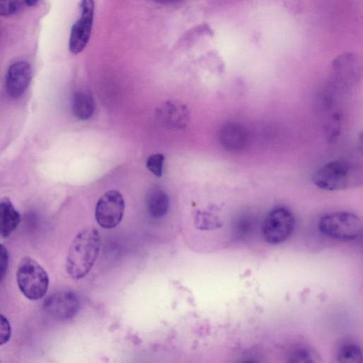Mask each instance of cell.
<instances>
[{"label": "cell", "instance_id": "cell-15", "mask_svg": "<svg viewBox=\"0 0 363 363\" xmlns=\"http://www.w3.org/2000/svg\"><path fill=\"white\" fill-rule=\"evenodd\" d=\"M337 359L342 363H362V350L357 344L344 342L337 349Z\"/></svg>", "mask_w": 363, "mask_h": 363}, {"label": "cell", "instance_id": "cell-3", "mask_svg": "<svg viewBox=\"0 0 363 363\" xmlns=\"http://www.w3.org/2000/svg\"><path fill=\"white\" fill-rule=\"evenodd\" d=\"M16 281L21 293L28 299L35 301L45 296L49 286L46 271L30 257H23L16 271Z\"/></svg>", "mask_w": 363, "mask_h": 363}, {"label": "cell", "instance_id": "cell-5", "mask_svg": "<svg viewBox=\"0 0 363 363\" xmlns=\"http://www.w3.org/2000/svg\"><path fill=\"white\" fill-rule=\"evenodd\" d=\"M295 227V218L287 208L279 206L271 210L262 225V235L270 244H280L287 240Z\"/></svg>", "mask_w": 363, "mask_h": 363}, {"label": "cell", "instance_id": "cell-23", "mask_svg": "<svg viewBox=\"0 0 363 363\" xmlns=\"http://www.w3.org/2000/svg\"><path fill=\"white\" fill-rule=\"evenodd\" d=\"M153 1L160 3V4H170V3H174V2L179 1L180 0H153Z\"/></svg>", "mask_w": 363, "mask_h": 363}, {"label": "cell", "instance_id": "cell-9", "mask_svg": "<svg viewBox=\"0 0 363 363\" xmlns=\"http://www.w3.org/2000/svg\"><path fill=\"white\" fill-rule=\"evenodd\" d=\"M32 79V68L26 61L12 64L6 73V89L12 98L20 97L28 87Z\"/></svg>", "mask_w": 363, "mask_h": 363}, {"label": "cell", "instance_id": "cell-8", "mask_svg": "<svg viewBox=\"0 0 363 363\" xmlns=\"http://www.w3.org/2000/svg\"><path fill=\"white\" fill-rule=\"evenodd\" d=\"M80 302L77 294L70 291L55 292L47 296L43 303L44 312L54 320L65 321L78 313Z\"/></svg>", "mask_w": 363, "mask_h": 363}, {"label": "cell", "instance_id": "cell-12", "mask_svg": "<svg viewBox=\"0 0 363 363\" xmlns=\"http://www.w3.org/2000/svg\"><path fill=\"white\" fill-rule=\"evenodd\" d=\"M21 216L8 198L0 200V235L9 237L18 227Z\"/></svg>", "mask_w": 363, "mask_h": 363}, {"label": "cell", "instance_id": "cell-14", "mask_svg": "<svg viewBox=\"0 0 363 363\" xmlns=\"http://www.w3.org/2000/svg\"><path fill=\"white\" fill-rule=\"evenodd\" d=\"M95 103L91 93L85 91L74 93L72 103L74 116L79 120L85 121L91 117L94 112Z\"/></svg>", "mask_w": 363, "mask_h": 363}, {"label": "cell", "instance_id": "cell-22", "mask_svg": "<svg viewBox=\"0 0 363 363\" xmlns=\"http://www.w3.org/2000/svg\"><path fill=\"white\" fill-rule=\"evenodd\" d=\"M25 4L28 6H35L39 0H23Z\"/></svg>", "mask_w": 363, "mask_h": 363}, {"label": "cell", "instance_id": "cell-2", "mask_svg": "<svg viewBox=\"0 0 363 363\" xmlns=\"http://www.w3.org/2000/svg\"><path fill=\"white\" fill-rule=\"evenodd\" d=\"M362 166L347 160H337L324 164L314 174L315 185L326 191H338L362 184Z\"/></svg>", "mask_w": 363, "mask_h": 363}, {"label": "cell", "instance_id": "cell-20", "mask_svg": "<svg viewBox=\"0 0 363 363\" xmlns=\"http://www.w3.org/2000/svg\"><path fill=\"white\" fill-rule=\"evenodd\" d=\"M11 335V327L7 318L0 313V345L6 343Z\"/></svg>", "mask_w": 363, "mask_h": 363}, {"label": "cell", "instance_id": "cell-7", "mask_svg": "<svg viewBox=\"0 0 363 363\" xmlns=\"http://www.w3.org/2000/svg\"><path fill=\"white\" fill-rule=\"evenodd\" d=\"M124 209L123 196L117 191H108L99 199L95 209V218L102 228H113L121 223Z\"/></svg>", "mask_w": 363, "mask_h": 363}, {"label": "cell", "instance_id": "cell-4", "mask_svg": "<svg viewBox=\"0 0 363 363\" xmlns=\"http://www.w3.org/2000/svg\"><path fill=\"white\" fill-rule=\"evenodd\" d=\"M320 232L334 240L351 241L362 234V220L357 215L345 211L333 212L323 216L319 221Z\"/></svg>", "mask_w": 363, "mask_h": 363}, {"label": "cell", "instance_id": "cell-21", "mask_svg": "<svg viewBox=\"0 0 363 363\" xmlns=\"http://www.w3.org/2000/svg\"><path fill=\"white\" fill-rule=\"evenodd\" d=\"M9 265V253L3 245L0 244V281L4 279Z\"/></svg>", "mask_w": 363, "mask_h": 363}, {"label": "cell", "instance_id": "cell-19", "mask_svg": "<svg viewBox=\"0 0 363 363\" xmlns=\"http://www.w3.org/2000/svg\"><path fill=\"white\" fill-rule=\"evenodd\" d=\"M20 8L18 0H0V16H8L16 13Z\"/></svg>", "mask_w": 363, "mask_h": 363}, {"label": "cell", "instance_id": "cell-10", "mask_svg": "<svg viewBox=\"0 0 363 363\" xmlns=\"http://www.w3.org/2000/svg\"><path fill=\"white\" fill-rule=\"evenodd\" d=\"M218 138L220 143L225 150L238 152L247 145L248 134L245 128L241 124L229 122L220 128Z\"/></svg>", "mask_w": 363, "mask_h": 363}, {"label": "cell", "instance_id": "cell-6", "mask_svg": "<svg viewBox=\"0 0 363 363\" xmlns=\"http://www.w3.org/2000/svg\"><path fill=\"white\" fill-rule=\"evenodd\" d=\"M80 16L72 27L69 49L72 54L81 52L90 38L94 13V0H81Z\"/></svg>", "mask_w": 363, "mask_h": 363}, {"label": "cell", "instance_id": "cell-17", "mask_svg": "<svg viewBox=\"0 0 363 363\" xmlns=\"http://www.w3.org/2000/svg\"><path fill=\"white\" fill-rule=\"evenodd\" d=\"M196 225L201 230L211 229L218 226V221L211 214L200 213L196 216Z\"/></svg>", "mask_w": 363, "mask_h": 363}, {"label": "cell", "instance_id": "cell-13", "mask_svg": "<svg viewBox=\"0 0 363 363\" xmlns=\"http://www.w3.org/2000/svg\"><path fill=\"white\" fill-rule=\"evenodd\" d=\"M146 206L149 215L154 218L165 216L168 211L169 199L167 194L160 187L149 190L146 196Z\"/></svg>", "mask_w": 363, "mask_h": 363}, {"label": "cell", "instance_id": "cell-11", "mask_svg": "<svg viewBox=\"0 0 363 363\" xmlns=\"http://www.w3.org/2000/svg\"><path fill=\"white\" fill-rule=\"evenodd\" d=\"M161 119L172 128H184L189 120V112L185 105L177 101H167L160 110Z\"/></svg>", "mask_w": 363, "mask_h": 363}, {"label": "cell", "instance_id": "cell-1", "mask_svg": "<svg viewBox=\"0 0 363 363\" xmlns=\"http://www.w3.org/2000/svg\"><path fill=\"white\" fill-rule=\"evenodd\" d=\"M101 236L96 229L81 230L73 239L66 259V270L75 279L84 277L91 270L98 257Z\"/></svg>", "mask_w": 363, "mask_h": 363}, {"label": "cell", "instance_id": "cell-18", "mask_svg": "<svg viewBox=\"0 0 363 363\" xmlns=\"http://www.w3.org/2000/svg\"><path fill=\"white\" fill-rule=\"evenodd\" d=\"M315 357L306 348H298L295 350L289 357V362H313Z\"/></svg>", "mask_w": 363, "mask_h": 363}, {"label": "cell", "instance_id": "cell-16", "mask_svg": "<svg viewBox=\"0 0 363 363\" xmlns=\"http://www.w3.org/2000/svg\"><path fill=\"white\" fill-rule=\"evenodd\" d=\"M164 157L161 153H157L150 156L146 162L147 168L155 176L161 177Z\"/></svg>", "mask_w": 363, "mask_h": 363}]
</instances>
